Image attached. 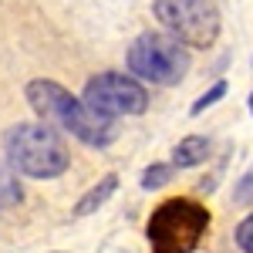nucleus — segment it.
<instances>
[{
  "instance_id": "f257e3e1",
  "label": "nucleus",
  "mask_w": 253,
  "mask_h": 253,
  "mask_svg": "<svg viewBox=\"0 0 253 253\" xmlns=\"http://www.w3.org/2000/svg\"><path fill=\"white\" fill-rule=\"evenodd\" d=\"M27 101L47 125H61L64 132H71L91 149H105L118 138L115 118L91 112L81 98H75L68 88H61L58 81H31L27 84Z\"/></svg>"
},
{
  "instance_id": "f03ea898",
  "label": "nucleus",
  "mask_w": 253,
  "mask_h": 253,
  "mask_svg": "<svg viewBox=\"0 0 253 253\" xmlns=\"http://www.w3.org/2000/svg\"><path fill=\"white\" fill-rule=\"evenodd\" d=\"M3 152L17 175L27 179H54L71 166L64 138L47 122H24L3 135Z\"/></svg>"
},
{
  "instance_id": "7ed1b4c3",
  "label": "nucleus",
  "mask_w": 253,
  "mask_h": 253,
  "mask_svg": "<svg viewBox=\"0 0 253 253\" xmlns=\"http://www.w3.org/2000/svg\"><path fill=\"white\" fill-rule=\"evenodd\" d=\"M206 230H210V213L193 199H166L149 216L145 226L152 253H193Z\"/></svg>"
},
{
  "instance_id": "20e7f679",
  "label": "nucleus",
  "mask_w": 253,
  "mask_h": 253,
  "mask_svg": "<svg viewBox=\"0 0 253 253\" xmlns=\"http://www.w3.org/2000/svg\"><path fill=\"white\" fill-rule=\"evenodd\" d=\"M128 71L142 81L172 88L189 71V51L172 34L149 31V34H138L135 44L128 47Z\"/></svg>"
},
{
  "instance_id": "39448f33",
  "label": "nucleus",
  "mask_w": 253,
  "mask_h": 253,
  "mask_svg": "<svg viewBox=\"0 0 253 253\" xmlns=\"http://www.w3.org/2000/svg\"><path fill=\"white\" fill-rule=\"evenodd\" d=\"M152 14L189 47H210L219 38V7L213 0H156Z\"/></svg>"
},
{
  "instance_id": "423d86ee",
  "label": "nucleus",
  "mask_w": 253,
  "mask_h": 253,
  "mask_svg": "<svg viewBox=\"0 0 253 253\" xmlns=\"http://www.w3.org/2000/svg\"><path fill=\"white\" fill-rule=\"evenodd\" d=\"M81 101L108 118H122V115H142L149 108V91L138 84L132 75H118V71H105L84 84Z\"/></svg>"
},
{
  "instance_id": "0eeeda50",
  "label": "nucleus",
  "mask_w": 253,
  "mask_h": 253,
  "mask_svg": "<svg viewBox=\"0 0 253 253\" xmlns=\"http://www.w3.org/2000/svg\"><path fill=\"white\" fill-rule=\"evenodd\" d=\"M206 159H210V142H206L203 135L182 138V142L172 149V166H179V169L199 166V162H206Z\"/></svg>"
},
{
  "instance_id": "6e6552de",
  "label": "nucleus",
  "mask_w": 253,
  "mask_h": 253,
  "mask_svg": "<svg viewBox=\"0 0 253 253\" xmlns=\"http://www.w3.org/2000/svg\"><path fill=\"white\" fill-rule=\"evenodd\" d=\"M118 189V175H105L101 182H98L95 189H88V193L78 199V206H75V216H88V213H95L98 206H105V199Z\"/></svg>"
},
{
  "instance_id": "1a4fd4ad",
  "label": "nucleus",
  "mask_w": 253,
  "mask_h": 253,
  "mask_svg": "<svg viewBox=\"0 0 253 253\" xmlns=\"http://www.w3.org/2000/svg\"><path fill=\"white\" fill-rule=\"evenodd\" d=\"M24 199V189H20V179L14 169L0 166V210H10Z\"/></svg>"
},
{
  "instance_id": "9d476101",
  "label": "nucleus",
  "mask_w": 253,
  "mask_h": 253,
  "mask_svg": "<svg viewBox=\"0 0 253 253\" xmlns=\"http://www.w3.org/2000/svg\"><path fill=\"white\" fill-rule=\"evenodd\" d=\"M169 175H172V166H149V169L142 172V189H159V186H166Z\"/></svg>"
},
{
  "instance_id": "9b49d317",
  "label": "nucleus",
  "mask_w": 253,
  "mask_h": 253,
  "mask_svg": "<svg viewBox=\"0 0 253 253\" xmlns=\"http://www.w3.org/2000/svg\"><path fill=\"white\" fill-rule=\"evenodd\" d=\"M223 95H226V81H216L213 88H210V91H206V95H203V98H199V101L193 105V115L206 112V108H210V105H216V101H219Z\"/></svg>"
},
{
  "instance_id": "f8f14e48",
  "label": "nucleus",
  "mask_w": 253,
  "mask_h": 253,
  "mask_svg": "<svg viewBox=\"0 0 253 253\" xmlns=\"http://www.w3.org/2000/svg\"><path fill=\"white\" fill-rule=\"evenodd\" d=\"M236 247L243 253H253V213L236 226Z\"/></svg>"
},
{
  "instance_id": "ddd939ff",
  "label": "nucleus",
  "mask_w": 253,
  "mask_h": 253,
  "mask_svg": "<svg viewBox=\"0 0 253 253\" xmlns=\"http://www.w3.org/2000/svg\"><path fill=\"white\" fill-rule=\"evenodd\" d=\"M233 199L236 203H243V206H253V169L240 182H236V189H233Z\"/></svg>"
},
{
  "instance_id": "4468645a",
  "label": "nucleus",
  "mask_w": 253,
  "mask_h": 253,
  "mask_svg": "<svg viewBox=\"0 0 253 253\" xmlns=\"http://www.w3.org/2000/svg\"><path fill=\"white\" fill-rule=\"evenodd\" d=\"M250 112H253V95H250Z\"/></svg>"
}]
</instances>
